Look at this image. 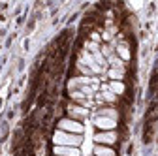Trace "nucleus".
<instances>
[{
	"label": "nucleus",
	"mask_w": 158,
	"mask_h": 156,
	"mask_svg": "<svg viewBox=\"0 0 158 156\" xmlns=\"http://www.w3.org/2000/svg\"><path fill=\"white\" fill-rule=\"evenodd\" d=\"M53 141H55V147H79L83 143V138L77 133H68V132L58 130L53 135Z\"/></svg>",
	"instance_id": "1"
},
{
	"label": "nucleus",
	"mask_w": 158,
	"mask_h": 156,
	"mask_svg": "<svg viewBox=\"0 0 158 156\" xmlns=\"http://www.w3.org/2000/svg\"><path fill=\"white\" fill-rule=\"evenodd\" d=\"M58 126H60L62 132H68V133H77V135H81L85 132L83 124L81 122H77L73 119H62L60 122H58Z\"/></svg>",
	"instance_id": "2"
},
{
	"label": "nucleus",
	"mask_w": 158,
	"mask_h": 156,
	"mask_svg": "<svg viewBox=\"0 0 158 156\" xmlns=\"http://www.w3.org/2000/svg\"><path fill=\"white\" fill-rule=\"evenodd\" d=\"M94 126H98V128L104 130V132H111V130L117 126V121L107 119V117H100V115H98L96 119H94Z\"/></svg>",
	"instance_id": "3"
},
{
	"label": "nucleus",
	"mask_w": 158,
	"mask_h": 156,
	"mask_svg": "<svg viewBox=\"0 0 158 156\" xmlns=\"http://www.w3.org/2000/svg\"><path fill=\"white\" fill-rule=\"evenodd\" d=\"M94 141L100 145H111L117 141V135H115V132H100L94 135Z\"/></svg>",
	"instance_id": "4"
},
{
	"label": "nucleus",
	"mask_w": 158,
	"mask_h": 156,
	"mask_svg": "<svg viewBox=\"0 0 158 156\" xmlns=\"http://www.w3.org/2000/svg\"><path fill=\"white\" fill-rule=\"evenodd\" d=\"M56 156H81V150L77 147H55Z\"/></svg>",
	"instance_id": "5"
},
{
	"label": "nucleus",
	"mask_w": 158,
	"mask_h": 156,
	"mask_svg": "<svg viewBox=\"0 0 158 156\" xmlns=\"http://www.w3.org/2000/svg\"><path fill=\"white\" fill-rule=\"evenodd\" d=\"M68 111H70V115L73 117V121H75V119H83V117L89 115V111H87L85 107H79V105H72Z\"/></svg>",
	"instance_id": "6"
},
{
	"label": "nucleus",
	"mask_w": 158,
	"mask_h": 156,
	"mask_svg": "<svg viewBox=\"0 0 158 156\" xmlns=\"http://www.w3.org/2000/svg\"><path fill=\"white\" fill-rule=\"evenodd\" d=\"M94 154H96V156H115V152H113L109 147H104V145L94 147Z\"/></svg>",
	"instance_id": "7"
},
{
	"label": "nucleus",
	"mask_w": 158,
	"mask_h": 156,
	"mask_svg": "<svg viewBox=\"0 0 158 156\" xmlns=\"http://www.w3.org/2000/svg\"><path fill=\"white\" fill-rule=\"evenodd\" d=\"M109 88H111L113 94H123V92H124V85H123L121 81H113V83L109 85Z\"/></svg>",
	"instance_id": "8"
},
{
	"label": "nucleus",
	"mask_w": 158,
	"mask_h": 156,
	"mask_svg": "<svg viewBox=\"0 0 158 156\" xmlns=\"http://www.w3.org/2000/svg\"><path fill=\"white\" fill-rule=\"evenodd\" d=\"M100 117H107V119L117 121V111H115V109H102V111H100Z\"/></svg>",
	"instance_id": "9"
},
{
	"label": "nucleus",
	"mask_w": 158,
	"mask_h": 156,
	"mask_svg": "<svg viewBox=\"0 0 158 156\" xmlns=\"http://www.w3.org/2000/svg\"><path fill=\"white\" fill-rule=\"evenodd\" d=\"M109 75H111L113 81H121V79H123V70H115V68H113V70L109 72Z\"/></svg>",
	"instance_id": "10"
},
{
	"label": "nucleus",
	"mask_w": 158,
	"mask_h": 156,
	"mask_svg": "<svg viewBox=\"0 0 158 156\" xmlns=\"http://www.w3.org/2000/svg\"><path fill=\"white\" fill-rule=\"evenodd\" d=\"M118 53H121V56L124 58V60H128V58H130V53H128V51H126V47H123V45L118 47Z\"/></svg>",
	"instance_id": "11"
},
{
	"label": "nucleus",
	"mask_w": 158,
	"mask_h": 156,
	"mask_svg": "<svg viewBox=\"0 0 158 156\" xmlns=\"http://www.w3.org/2000/svg\"><path fill=\"white\" fill-rule=\"evenodd\" d=\"M104 98L109 100V102H113V100H115V94H113L111 90H106V92H104Z\"/></svg>",
	"instance_id": "12"
}]
</instances>
